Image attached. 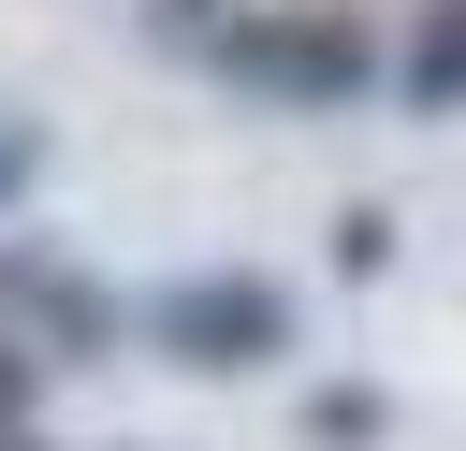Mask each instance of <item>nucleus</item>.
<instances>
[{
    "mask_svg": "<svg viewBox=\"0 0 466 451\" xmlns=\"http://www.w3.org/2000/svg\"><path fill=\"white\" fill-rule=\"evenodd\" d=\"M262 116H335V102H364L393 58H379V15H350V0H233L218 15V44H204Z\"/></svg>",
    "mask_w": 466,
    "mask_h": 451,
    "instance_id": "obj_1",
    "label": "nucleus"
},
{
    "mask_svg": "<svg viewBox=\"0 0 466 451\" xmlns=\"http://www.w3.org/2000/svg\"><path fill=\"white\" fill-rule=\"evenodd\" d=\"M131 349H160L175 378H262V364H291V291L262 262H189V276L131 291Z\"/></svg>",
    "mask_w": 466,
    "mask_h": 451,
    "instance_id": "obj_2",
    "label": "nucleus"
},
{
    "mask_svg": "<svg viewBox=\"0 0 466 451\" xmlns=\"http://www.w3.org/2000/svg\"><path fill=\"white\" fill-rule=\"evenodd\" d=\"M0 335L15 349H44V364H102L116 335H131V306L73 262V247H44V233H0Z\"/></svg>",
    "mask_w": 466,
    "mask_h": 451,
    "instance_id": "obj_3",
    "label": "nucleus"
},
{
    "mask_svg": "<svg viewBox=\"0 0 466 451\" xmlns=\"http://www.w3.org/2000/svg\"><path fill=\"white\" fill-rule=\"evenodd\" d=\"M393 102H408V116H466V0H422V15H408Z\"/></svg>",
    "mask_w": 466,
    "mask_h": 451,
    "instance_id": "obj_4",
    "label": "nucleus"
},
{
    "mask_svg": "<svg viewBox=\"0 0 466 451\" xmlns=\"http://www.w3.org/2000/svg\"><path fill=\"white\" fill-rule=\"evenodd\" d=\"M379 422H393V407H379L364 378H335V393H306V451H379Z\"/></svg>",
    "mask_w": 466,
    "mask_h": 451,
    "instance_id": "obj_5",
    "label": "nucleus"
},
{
    "mask_svg": "<svg viewBox=\"0 0 466 451\" xmlns=\"http://www.w3.org/2000/svg\"><path fill=\"white\" fill-rule=\"evenodd\" d=\"M29 175H44V116H29V102H0V218L29 204Z\"/></svg>",
    "mask_w": 466,
    "mask_h": 451,
    "instance_id": "obj_6",
    "label": "nucleus"
},
{
    "mask_svg": "<svg viewBox=\"0 0 466 451\" xmlns=\"http://www.w3.org/2000/svg\"><path fill=\"white\" fill-rule=\"evenodd\" d=\"M379 262H393V218L350 204V218H335V276H379Z\"/></svg>",
    "mask_w": 466,
    "mask_h": 451,
    "instance_id": "obj_7",
    "label": "nucleus"
},
{
    "mask_svg": "<svg viewBox=\"0 0 466 451\" xmlns=\"http://www.w3.org/2000/svg\"><path fill=\"white\" fill-rule=\"evenodd\" d=\"M218 15H233V0H160V29H175V44H189V58H204V44H218Z\"/></svg>",
    "mask_w": 466,
    "mask_h": 451,
    "instance_id": "obj_8",
    "label": "nucleus"
}]
</instances>
